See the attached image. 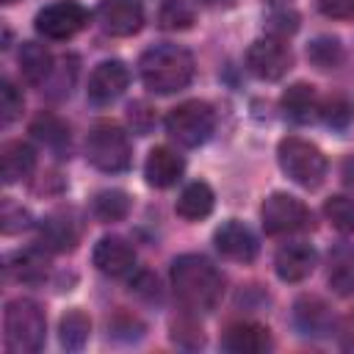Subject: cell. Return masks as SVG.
Masks as SVG:
<instances>
[{"mask_svg": "<svg viewBox=\"0 0 354 354\" xmlns=\"http://www.w3.org/2000/svg\"><path fill=\"white\" fill-rule=\"evenodd\" d=\"M171 288L188 313H210L224 293V277L207 257L180 254L171 263Z\"/></svg>", "mask_w": 354, "mask_h": 354, "instance_id": "obj_1", "label": "cell"}, {"mask_svg": "<svg viewBox=\"0 0 354 354\" xmlns=\"http://www.w3.org/2000/svg\"><path fill=\"white\" fill-rule=\"evenodd\" d=\"M194 69H196L194 55L185 47L169 44V41L144 50L138 61L141 83L152 94H174L188 88V83L194 80Z\"/></svg>", "mask_w": 354, "mask_h": 354, "instance_id": "obj_2", "label": "cell"}, {"mask_svg": "<svg viewBox=\"0 0 354 354\" xmlns=\"http://www.w3.org/2000/svg\"><path fill=\"white\" fill-rule=\"evenodd\" d=\"M44 310L33 299H14L3 313V337L6 348L14 354H33L44 346Z\"/></svg>", "mask_w": 354, "mask_h": 354, "instance_id": "obj_3", "label": "cell"}, {"mask_svg": "<svg viewBox=\"0 0 354 354\" xmlns=\"http://www.w3.org/2000/svg\"><path fill=\"white\" fill-rule=\"evenodd\" d=\"M277 160H279L282 171L301 188H318L329 169L326 155L313 141H304L299 136H288L279 141Z\"/></svg>", "mask_w": 354, "mask_h": 354, "instance_id": "obj_4", "label": "cell"}, {"mask_svg": "<svg viewBox=\"0 0 354 354\" xmlns=\"http://www.w3.org/2000/svg\"><path fill=\"white\" fill-rule=\"evenodd\" d=\"M86 158L94 169L108 171V174H119V171L130 169L133 152H130L127 133L111 122L94 124L86 136Z\"/></svg>", "mask_w": 354, "mask_h": 354, "instance_id": "obj_5", "label": "cell"}, {"mask_svg": "<svg viewBox=\"0 0 354 354\" xmlns=\"http://www.w3.org/2000/svg\"><path fill=\"white\" fill-rule=\"evenodd\" d=\"M213 127H216V113L202 100L180 102L166 116V133L180 147H199V144H205L213 136Z\"/></svg>", "mask_w": 354, "mask_h": 354, "instance_id": "obj_6", "label": "cell"}, {"mask_svg": "<svg viewBox=\"0 0 354 354\" xmlns=\"http://www.w3.org/2000/svg\"><path fill=\"white\" fill-rule=\"evenodd\" d=\"M260 221H263V230L268 235H290V232L307 230L313 224V216L301 199L277 191L263 202Z\"/></svg>", "mask_w": 354, "mask_h": 354, "instance_id": "obj_7", "label": "cell"}, {"mask_svg": "<svg viewBox=\"0 0 354 354\" xmlns=\"http://www.w3.org/2000/svg\"><path fill=\"white\" fill-rule=\"evenodd\" d=\"M86 22H88V14L77 0H58V3L44 6L36 14L33 25L44 39L64 41V39H72L75 33H80L86 28Z\"/></svg>", "mask_w": 354, "mask_h": 354, "instance_id": "obj_8", "label": "cell"}, {"mask_svg": "<svg viewBox=\"0 0 354 354\" xmlns=\"http://www.w3.org/2000/svg\"><path fill=\"white\" fill-rule=\"evenodd\" d=\"M290 64H293V55L285 47V41L277 39V36L257 39L246 50V66L260 80H279V77H285Z\"/></svg>", "mask_w": 354, "mask_h": 354, "instance_id": "obj_9", "label": "cell"}, {"mask_svg": "<svg viewBox=\"0 0 354 354\" xmlns=\"http://www.w3.org/2000/svg\"><path fill=\"white\" fill-rule=\"evenodd\" d=\"M130 83V72L122 61H102L94 66V72L88 75V102L91 105H111L113 100H119L124 94Z\"/></svg>", "mask_w": 354, "mask_h": 354, "instance_id": "obj_10", "label": "cell"}, {"mask_svg": "<svg viewBox=\"0 0 354 354\" xmlns=\"http://www.w3.org/2000/svg\"><path fill=\"white\" fill-rule=\"evenodd\" d=\"M97 22L111 36H133L144 25V11L138 0H100Z\"/></svg>", "mask_w": 354, "mask_h": 354, "instance_id": "obj_11", "label": "cell"}, {"mask_svg": "<svg viewBox=\"0 0 354 354\" xmlns=\"http://www.w3.org/2000/svg\"><path fill=\"white\" fill-rule=\"evenodd\" d=\"M315 266H318V252L304 241L285 243L274 254V271L282 282H301L315 271Z\"/></svg>", "mask_w": 354, "mask_h": 354, "instance_id": "obj_12", "label": "cell"}, {"mask_svg": "<svg viewBox=\"0 0 354 354\" xmlns=\"http://www.w3.org/2000/svg\"><path fill=\"white\" fill-rule=\"evenodd\" d=\"M213 243H216V249L227 260H235V263H252L257 257V238H254V232L243 221H235V218L224 221L216 230Z\"/></svg>", "mask_w": 354, "mask_h": 354, "instance_id": "obj_13", "label": "cell"}, {"mask_svg": "<svg viewBox=\"0 0 354 354\" xmlns=\"http://www.w3.org/2000/svg\"><path fill=\"white\" fill-rule=\"evenodd\" d=\"M293 321L301 329V335L310 337H329L337 329L332 307L321 296H301L293 304Z\"/></svg>", "mask_w": 354, "mask_h": 354, "instance_id": "obj_14", "label": "cell"}, {"mask_svg": "<svg viewBox=\"0 0 354 354\" xmlns=\"http://www.w3.org/2000/svg\"><path fill=\"white\" fill-rule=\"evenodd\" d=\"M91 260H94V266H97L102 274H108V277H124V274H130L133 266H136V252H133V246H130L124 238H119V235H105V238L97 241Z\"/></svg>", "mask_w": 354, "mask_h": 354, "instance_id": "obj_15", "label": "cell"}, {"mask_svg": "<svg viewBox=\"0 0 354 354\" xmlns=\"http://www.w3.org/2000/svg\"><path fill=\"white\" fill-rule=\"evenodd\" d=\"M80 238V224L72 213L55 210L39 224V243L47 252H72Z\"/></svg>", "mask_w": 354, "mask_h": 354, "instance_id": "obj_16", "label": "cell"}, {"mask_svg": "<svg viewBox=\"0 0 354 354\" xmlns=\"http://www.w3.org/2000/svg\"><path fill=\"white\" fill-rule=\"evenodd\" d=\"M221 346L232 354H263L271 348V332L257 321H238L227 326Z\"/></svg>", "mask_w": 354, "mask_h": 354, "instance_id": "obj_17", "label": "cell"}, {"mask_svg": "<svg viewBox=\"0 0 354 354\" xmlns=\"http://www.w3.org/2000/svg\"><path fill=\"white\" fill-rule=\"evenodd\" d=\"M183 171H185V160L169 147H155L147 155L144 177L152 188H171L183 177Z\"/></svg>", "mask_w": 354, "mask_h": 354, "instance_id": "obj_18", "label": "cell"}, {"mask_svg": "<svg viewBox=\"0 0 354 354\" xmlns=\"http://www.w3.org/2000/svg\"><path fill=\"white\" fill-rule=\"evenodd\" d=\"M47 271H50V257H47L44 246H30V249L14 252L6 260V277L17 279V282H25V285L41 282L47 277Z\"/></svg>", "mask_w": 354, "mask_h": 354, "instance_id": "obj_19", "label": "cell"}, {"mask_svg": "<svg viewBox=\"0 0 354 354\" xmlns=\"http://www.w3.org/2000/svg\"><path fill=\"white\" fill-rule=\"evenodd\" d=\"M36 169V149L28 141H6L0 149V177L6 185L30 177Z\"/></svg>", "mask_w": 354, "mask_h": 354, "instance_id": "obj_20", "label": "cell"}, {"mask_svg": "<svg viewBox=\"0 0 354 354\" xmlns=\"http://www.w3.org/2000/svg\"><path fill=\"white\" fill-rule=\"evenodd\" d=\"M326 282L337 296L354 293V243H337L329 252Z\"/></svg>", "mask_w": 354, "mask_h": 354, "instance_id": "obj_21", "label": "cell"}, {"mask_svg": "<svg viewBox=\"0 0 354 354\" xmlns=\"http://www.w3.org/2000/svg\"><path fill=\"white\" fill-rule=\"evenodd\" d=\"M282 111L288 119L307 124L313 119H318L321 111V97L310 83H293L285 94H282Z\"/></svg>", "mask_w": 354, "mask_h": 354, "instance_id": "obj_22", "label": "cell"}, {"mask_svg": "<svg viewBox=\"0 0 354 354\" xmlns=\"http://www.w3.org/2000/svg\"><path fill=\"white\" fill-rule=\"evenodd\" d=\"M213 205H216V194H213V188H210L207 183H202V180H194V183H188V185L180 191L174 207H177V213H180L183 218H188V221H199V218L210 216Z\"/></svg>", "mask_w": 354, "mask_h": 354, "instance_id": "obj_23", "label": "cell"}, {"mask_svg": "<svg viewBox=\"0 0 354 354\" xmlns=\"http://www.w3.org/2000/svg\"><path fill=\"white\" fill-rule=\"evenodd\" d=\"M17 61H19L22 77H25L28 83H33V86L44 83V80L53 75V55H50V50H47L44 44H39V41H22Z\"/></svg>", "mask_w": 354, "mask_h": 354, "instance_id": "obj_24", "label": "cell"}, {"mask_svg": "<svg viewBox=\"0 0 354 354\" xmlns=\"http://www.w3.org/2000/svg\"><path fill=\"white\" fill-rule=\"evenodd\" d=\"M30 133L36 141H41L44 147H50L58 155H64V149H69V127L55 113H39L30 124Z\"/></svg>", "mask_w": 354, "mask_h": 354, "instance_id": "obj_25", "label": "cell"}, {"mask_svg": "<svg viewBox=\"0 0 354 354\" xmlns=\"http://www.w3.org/2000/svg\"><path fill=\"white\" fill-rule=\"evenodd\" d=\"M88 332H91V321H88V315L83 313V310H69L64 318H61V324H58V335H61V346L66 348V351H80L83 346H86V340H88Z\"/></svg>", "mask_w": 354, "mask_h": 354, "instance_id": "obj_26", "label": "cell"}, {"mask_svg": "<svg viewBox=\"0 0 354 354\" xmlns=\"http://www.w3.org/2000/svg\"><path fill=\"white\" fill-rule=\"evenodd\" d=\"M307 58L315 69H337L343 64V44L337 36H315L307 44Z\"/></svg>", "mask_w": 354, "mask_h": 354, "instance_id": "obj_27", "label": "cell"}, {"mask_svg": "<svg viewBox=\"0 0 354 354\" xmlns=\"http://www.w3.org/2000/svg\"><path fill=\"white\" fill-rule=\"evenodd\" d=\"M91 213L100 218V221H122L127 213H130V196L119 188H108V191H100L94 199H91Z\"/></svg>", "mask_w": 354, "mask_h": 354, "instance_id": "obj_28", "label": "cell"}, {"mask_svg": "<svg viewBox=\"0 0 354 354\" xmlns=\"http://www.w3.org/2000/svg\"><path fill=\"white\" fill-rule=\"evenodd\" d=\"M318 119L324 124H329L332 130H346L354 122V100L346 94H329L321 100V111Z\"/></svg>", "mask_w": 354, "mask_h": 354, "instance_id": "obj_29", "label": "cell"}, {"mask_svg": "<svg viewBox=\"0 0 354 354\" xmlns=\"http://www.w3.org/2000/svg\"><path fill=\"white\" fill-rule=\"evenodd\" d=\"M196 19V11L188 0H163L158 8V25L163 30H188Z\"/></svg>", "mask_w": 354, "mask_h": 354, "instance_id": "obj_30", "label": "cell"}, {"mask_svg": "<svg viewBox=\"0 0 354 354\" xmlns=\"http://www.w3.org/2000/svg\"><path fill=\"white\" fill-rule=\"evenodd\" d=\"M324 216L337 232H354V199L351 196H329L324 202Z\"/></svg>", "mask_w": 354, "mask_h": 354, "instance_id": "obj_31", "label": "cell"}, {"mask_svg": "<svg viewBox=\"0 0 354 354\" xmlns=\"http://www.w3.org/2000/svg\"><path fill=\"white\" fill-rule=\"evenodd\" d=\"M22 105H25L22 91L8 77H3V83H0V122L3 124H11L22 113Z\"/></svg>", "mask_w": 354, "mask_h": 354, "instance_id": "obj_32", "label": "cell"}, {"mask_svg": "<svg viewBox=\"0 0 354 354\" xmlns=\"http://www.w3.org/2000/svg\"><path fill=\"white\" fill-rule=\"evenodd\" d=\"M0 227L6 235H14V232H22L25 227H30V213L11 202V199H3V210H0Z\"/></svg>", "mask_w": 354, "mask_h": 354, "instance_id": "obj_33", "label": "cell"}, {"mask_svg": "<svg viewBox=\"0 0 354 354\" xmlns=\"http://www.w3.org/2000/svg\"><path fill=\"white\" fill-rule=\"evenodd\" d=\"M127 122H130L133 133L147 136V133L155 127V108L138 100V102H133V105L127 108Z\"/></svg>", "mask_w": 354, "mask_h": 354, "instance_id": "obj_34", "label": "cell"}, {"mask_svg": "<svg viewBox=\"0 0 354 354\" xmlns=\"http://www.w3.org/2000/svg\"><path fill=\"white\" fill-rule=\"evenodd\" d=\"M55 72H58V80L53 83L50 97H64V94H69V88H72V83H75V75H77V58H75V55L61 58Z\"/></svg>", "mask_w": 354, "mask_h": 354, "instance_id": "obj_35", "label": "cell"}, {"mask_svg": "<svg viewBox=\"0 0 354 354\" xmlns=\"http://www.w3.org/2000/svg\"><path fill=\"white\" fill-rule=\"evenodd\" d=\"M130 290L136 296H141L144 301H160V282L155 274L149 271H138L133 279H130Z\"/></svg>", "mask_w": 354, "mask_h": 354, "instance_id": "obj_36", "label": "cell"}, {"mask_svg": "<svg viewBox=\"0 0 354 354\" xmlns=\"http://www.w3.org/2000/svg\"><path fill=\"white\" fill-rule=\"evenodd\" d=\"M171 337H174L177 343H183V346H191V348L205 343L202 329H199L191 318H180V321H174V324H171Z\"/></svg>", "mask_w": 354, "mask_h": 354, "instance_id": "obj_37", "label": "cell"}, {"mask_svg": "<svg viewBox=\"0 0 354 354\" xmlns=\"http://www.w3.org/2000/svg\"><path fill=\"white\" fill-rule=\"evenodd\" d=\"M299 28V22H296V14L293 11H288V8H282V11H274L271 17H268V30L277 36V39H282L285 33H293Z\"/></svg>", "mask_w": 354, "mask_h": 354, "instance_id": "obj_38", "label": "cell"}, {"mask_svg": "<svg viewBox=\"0 0 354 354\" xmlns=\"http://www.w3.org/2000/svg\"><path fill=\"white\" fill-rule=\"evenodd\" d=\"M318 11L329 19H351L354 0H318Z\"/></svg>", "mask_w": 354, "mask_h": 354, "instance_id": "obj_39", "label": "cell"}, {"mask_svg": "<svg viewBox=\"0 0 354 354\" xmlns=\"http://www.w3.org/2000/svg\"><path fill=\"white\" fill-rule=\"evenodd\" d=\"M340 346L346 348V351H354V313L343 321V326H340Z\"/></svg>", "mask_w": 354, "mask_h": 354, "instance_id": "obj_40", "label": "cell"}, {"mask_svg": "<svg viewBox=\"0 0 354 354\" xmlns=\"http://www.w3.org/2000/svg\"><path fill=\"white\" fill-rule=\"evenodd\" d=\"M343 180H346V185H354V155L346 158V163H343Z\"/></svg>", "mask_w": 354, "mask_h": 354, "instance_id": "obj_41", "label": "cell"}, {"mask_svg": "<svg viewBox=\"0 0 354 354\" xmlns=\"http://www.w3.org/2000/svg\"><path fill=\"white\" fill-rule=\"evenodd\" d=\"M3 3H14V0H3Z\"/></svg>", "mask_w": 354, "mask_h": 354, "instance_id": "obj_42", "label": "cell"}]
</instances>
